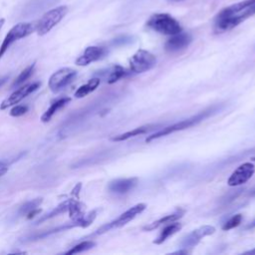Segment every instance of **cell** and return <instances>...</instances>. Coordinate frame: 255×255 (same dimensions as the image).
I'll use <instances>...</instances> for the list:
<instances>
[{"instance_id": "11", "label": "cell", "mask_w": 255, "mask_h": 255, "mask_svg": "<svg viewBox=\"0 0 255 255\" xmlns=\"http://www.w3.org/2000/svg\"><path fill=\"white\" fill-rule=\"evenodd\" d=\"M108 53V50L102 46H89L85 49L83 54L76 60L78 66H88L93 62L103 59Z\"/></svg>"}, {"instance_id": "29", "label": "cell", "mask_w": 255, "mask_h": 255, "mask_svg": "<svg viewBox=\"0 0 255 255\" xmlns=\"http://www.w3.org/2000/svg\"><path fill=\"white\" fill-rule=\"evenodd\" d=\"M40 212H41V209H40V208H37V209H35V210L31 211L29 214H27V215H26V217H27L28 219H31L32 217H34L36 214H38V213H40Z\"/></svg>"}, {"instance_id": "4", "label": "cell", "mask_w": 255, "mask_h": 255, "mask_svg": "<svg viewBox=\"0 0 255 255\" xmlns=\"http://www.w3.org/2000/svg\"><path fill=\"white\" fill-rule=\"evenodd\" d=\"M36 31V24L30 22H21L14 25L6 34L1 46H0V59L9 49V47L16 41L23 39Z\"/></svg>"}, {"instance_id": "9", "label": "cell", "mask_w": 255, "mask_h": 255, "mask_svg": "<svg viewBox=\"0 0 255 255\" xmlns=\"http://www.w3.org/2000/svg\"><path fill=\"white\" fill-rule=\"evenodd\" d=\"M41 83L34 82L27 85H24L17 89L15 92H13L9 97H7L5 100L2 101L0 104V110H6L12 106H15L19 102H21L23 99H25L30 94L34 93L36 90L40 88Z\"/></svg>"}, {"instance_id": "17", "label": "cell", "mask_w": 255, "mask_h": 255, "mask_svg": "<svg viewBox=\"0 0 255 255\" xmlns=\"http://www.w3.org/2000/svg\"><path fill=\"white\" fill-rule=\"evenodd\" d=\"M71 102V98L70 97H62L58 100H56L55 102H53L51 104V106L46 110V112L42 115L41 117V121L43 123H48L51 121V119L53 118V116L62 108H64L65 106H67L69 103Z\"/></svg>"}, {"instance_id": "16", "label": "cell", "mask_w": 255, "mask_h": 255, "mask_svg": "<svg viewBox=\"0 0 255 255\" xmlns=\"http://www.w3.org/2000/svg\"><path fill=\"white\" fill-rule=\"evenodd\" d=\"M86 205L78 200V197L76 198H69L68 199V213L69 217L72 219V221H78L80 220L86 213Z\"/></svg>"}, {"instance_id": "24", "label": "cell", "mask_w": 255, "mask_h": 255, "mask_svg": "<svg viewBox=\"0 0 255 255\" xmlns=\"http://www.w3.org/2000/svg\"><path fill=\"white\" fill-rule=\"evenodd\" d=\"M34 69H35V63L29 65L28 67H26L20 74L19 76L16 78V80L13 82L12 84V88H18L20 87L21 85H23L33 74L34 72Z\"/></svg>"}, {"instance_id": "15", "label": "cell", "mask_w": 255, "mask_h": 255, "mask_svg": "<svg viewBox=\"0 0 255 255\" xmlns=\"http://www.w3.org/2000/svg\"><path fill=\"white\" fill-rule=\"evenodd\" d=\"M255 4V0H244L238 3H234L228 7H225L224 9H222L215 17V19H220V18H226V17H230L234 14H237L245 9H247L248 7H250L251 5Z\"/></svg>"}, {"instance_id": "18", "label": "cell", "mask_w": 255, "mask_h": 255, "mask_svg": "<svg viewBox=\"0 0 255 255\" xmlns=\"http://www.w3.org/2000/svg\"><path fill=\"white\" fill-rule=\"evenodd\" d=\"M183 214H184V210H182V209H177L175 212H173V213H171V214H169V215H165V216H163V217H161V218H159V219L153 221L152 223H149L148 225L144 226V227H143V230H145V231H151V230H153V229L158 228V227L161 226V225H166V224H168V223L174 222V221H176L177 219L181 218Z\"/></svg>"}, {"instance_id": "26", "label": "cell", "mask_w": 255, "mask_h": 255, "mask_svg": "<svg viewBox=\"0 0 255 255\" xmlns=\"http://www.w3.org/2000/svg\"><path fill=\"white\" fill-rule=\"evenodd\" d=\"M96 246V243L92 240H86V241H82L79 244L73 246L70 250H68L66 252V254L71 255V254H78V253H82L85 251H88L90 249H92L93 247Z\"/></svg>"}, {"instance_id": "22", "label": "cell", "mask_w": 255, "mask_h": 255, "mask_svg": "<svg viewBox=\"0 0 255 255\" xmlns=\"http://www.w3.org/2000/svg\"><path fill=\"white\" fill-rule=\"evenodd\" d=\"M67 211H68V199L65 200V201H63V202H61L57 207H55L54 209H52L49 213L43 215V216H42L41 218H39L35 223H36V224H40V223H42V222H44V221H46V220H48V219H51V218L56 217V216H59L60 214L65 213V212H67Z\"/></svg>"}, {"instance_id": "1", "label": "cell", "mask_w": 255, "mask_h": 255, "mask_svg": "<svg viewBox=\"0 0 255 255\" xmlns=\"http://www.w3.org/2000/svg\"><path fill=\"white\" fill-rule=\"evenodd\" d=\"M147 27L163 35H175L182 32L178 21L167 13H155L146 22Z\"/></svg>"}, {"instance_id": "35", "label": "cell", "mask_w": 255, "mask_h": 255, "mask_svg": "<svg viewBox=\"0 0 255 255\" xmlns=\"http://www.w3.org/2000/svg\"><path fill=\"white\" fill-rule=\"evenodd\" d=\"M4 165H6L5 162H4V161H0V167H1V166H4Z\"/></svg>"}, {"instance_id": "5", "label": "cell", "mask_w": 255, "mask_h": 255, "mask_svg": "<svg viewBox=\"0 0 255 255\" xmlns=\"http://www.w3.org/2000/svg\"><path fill=\"white\" fill-rule=\"evenodd\" d=\"M145 207H146V205L144 203H137V204L133 205L132 207H130L129 209H128L127 211L122 213L115 220L101 226L99 229H97V231L94 234L95 235H100V234H104V233H106V232H108L112 229L123 227L124 225H126L127 223L131 221L136 215L140 214L145 209Z\"/></svg>"}, {"instance_id": "6", "label": "cell", "mask_w": 255, "mask_h": 255, "mask_svg": "<svg viewBox=\"0 0 255 255\" xmlns=\"http://www.w3.org/2000/svg\"><path fill=\"white\" fill-rule=\"evenodd\" d=\"M255 14V4L251 5L247 9L234 14L230 17L226 18H220V19H215V25H214V30L216 33H223L226 31H229L236 26H238L240 23L248 19L249 17L253 16Z\"/></svg>"}, {"instance_id": "21", "label": "cell", "mask_w": 255, "mask_h": 255, "mask_svg": "<svg viewBox=\"0 0 255 255\" xmlns=\"http://www.w3.org/2000/svg\"><path fill=\"white\" fill-rule=\"evenodd\" d=\"M101 83V80L99 78H93L91 80H89L88 83L82 85L81 87H79L74 96L77 98V99H81V98H84L86 96H88L89 94H91L92 92H94L100 85Z\"/></svg>"}, {"instance_id": "34", "label": "cell", "mask_w": 255, "mask_h": 255, "mask_svg": "<svg viewBox=\"0 0 255 255\" xmlns=\"http://www.w3.org/2000/svg\"><path fill=\"white\" fill-rule=\"evenodd\" d=\"M255 227V220L248 226V228H254Z\"/></svg>"}, {"instance_id": "25", "label": "cell", "mask_w": 255, "mask_h": 255, "mask_svg": "<svg viewBox=\"0 0 255 255\" xmlns=\"http://www.w3.org/2000/svg\"><path fill=\"white\" fill-rule=\"evenodd\" d=\"M43 202V198L41 197H38V198H35V199H32V200H29L27 202H25L19 209V214L20 215H27L29 214L31 211L37 209L40 207L41 203Z\"/></svg>"}, {"instance_id": "12", "label": "cell", "mask_w": 255, "mask_h": 255, "mask_svg": "<svg viewBox=\"0 0 255 255\" xmlns=\"http://www.w3.org/2000/svg\"><path fill=\"white\" fill-rule=\"evenodd\" d=\"M215 232V227L211 225H204L189 233L182 241V248L193 247L199 243V241L205 236H209Z\"/></svg>"}, {"instance_id": "28", "label": "cell", "mask_w": 255, "mask_h": 255, "mask_svg": "<svg viewBox=\"0 0 255 255\" xmlns=\"http://www.w3.org/2000/svg\"><path fill=\"white\" fill-rule=\"evenodd\" d=\"M27 112H28V107L26 105H15L10 111V116L17 118L25 115Z\"/></svg>"}, {"instance_id": "38", "label": "cell", "mask_w": 255, "mask_h": 255, "mask_svg": "<svg viewBox=\"0 0 255 255\" xmlns=\"http://www.w3.org/2000/svg\"><path fill=\"white\" fill-rule=\"evenodd\" d=\"M251 159H252V160H254V161H255V157H252V158H251Z\"/></svg>"}, {"instance_id": "20", "label": "cell", "mask_w": 255, "mask_h": 255, "mask_svg": "<svg viewBox=\"0 0 255 255\" xmlns=\"http://www.w3.org/2000/svg\"><path fill=\"white\" fill-rule=\"evenodd\" d=\"M181 228V224L178 222H171L166 224V226L160 231L159 235L157 236V238L153 241L154 244H162L167 238H169L170 236H172L173 234H175L177 231H179Z\"/></svg>"}, {"instance_id": "19", "label": "cell", "mask_w": 255, "mask_h": 255, "mask_svg": "<svg viewBox=\"0 0 255 255\" xmlns=\"http://www.w3.org/2000/svg\"><path fill=\"white\" fill-rule=\"evenodd\" d=\"M154 128H156V125L141 126V127L135 128H133L131 130H128L127 132L115 135L111 139L113 141H124V140H127V139L130 138V137H133V136H136V135H139V134H142V133H146V132H148L149 130H151Z\"/></svg>"}, {"instance_id": "10", "label": "cell", "mask_w": 255, "mask_h": 255, "mask_svg": "<svg viewBox=\"0 0 255 255\" xmlns=\"http://www.w3.org/2000/svg\"><path fill=\"white\" fill-rule=\"evenodd\" d=\"M255 166L251 162H244L240 164L230 175L227 180L229 186H238L247 182L254 174Z\"/></svg>"}, {"instance_id": "8", "label": "cell", "mask_w": 255, "mask_h": 255, "mask_svg": "<svg viewBox=\"0 0 255 255\" xmlns=\"http://www.w3.org/2000/svg\"><path fill=\"white\" fill-rule=\"evenodd\" d=\"M77 76V71L72 68H61L53 73L49 79L48 86L53 93H58L66 88L70 83L74 81Z\"/></svg>"}, {"instance_id": "30", "label": "cell", "mask_w": 255, "mask_h": 255, "mask_svg": "<svg viewBox=\"0 0 255 255\" xmlns=\"http://www.w3.org/2000/svg\"><path fill=\"white\" fill-rule=\"evenodd\" d=\"M7 170H8V167H7L6 165L1 166V167H0V177H1L2 175H4V174L7 172Z\"/></svg>"}, {"instance_id": "7", "label": "cell", "mask_w": 255, "mask_h": 255, "mask_svg": "<svg viewBox=\"0 0 255 255\" xmlns=\"http://www.w3.org/2000/svg\"><path fill=\"white\" fill-rule=\"evenodd\" d=\"M156 64V58L150 52L139 49L129 59L130 73L139 74L152 69Z\"/></svg>"}, {"instance_id": "27", "label": "cell", "mask_w": 255, "mask_h": 255, "mask_svg": "<svg viewBox=\"0 0 255 255\" xmlns=\"http://www.w3.org/2000/svg\"><path fill=\"white\" fill-rule=\"evenodd\" d=\"M242 221V215L241 214H235L233 215L232 217H230L222 226V229L227 231V230H230V229H233L235 227H237Z\"/></svg>"}, {"instance_id": "3", "label": "cell", "mask_w": 255, "mask_h": 255, "mask_svg": "<svg viewBox=\"0 0 255 255\" xmlns=\"http://www.w3.org/2000/svg\"><path fill=\"white\" fill-rule=\"evenodd\" d=\"M68 13V6L61 5L46 12L36 23V32L39 36H44L49 33Z\"/></svg>"}, {"instance_id": "37", "label": "cell", "mask_w": 255, "mask_h": 255, "mask_svg": "<svg viewBox=\"0 0 255 255\" xmlns=\"http://www.w3.org/2000/svg\"><path fill=\"white\" fill-rule=\"evenodd\" d=\"M252 195H255V188L252 190Z\"/></svg>"}, {"instance_id": "32", "label": "cell", "mask_w": 255, "mask_h": 255, "mask_svg": "<svg viewBox=\"0 0 255 255\" xmlns=\"http://www.w3.org/2000/svg\"><path fill=\"white\" fill-rule=\"evenodd\" d=\"M4 24H5V19L4 18H0V31H1V29H2Z\"/></svg>"}, {"instance_id": "33", "label": "cell", "mask_w": 255, "mask_h": 255, "mask_svg": "<svg viewBox=\"0 0 255 255\" xmlns=\"http://www.w3.org/2000/svg\"><path fill=\"white\" fill-rule=\"evenodd\" d=\"M245 254H252V255H255V248H254L253 250H250V251L245 252Z\"/></svg>"}, {"instance_id": "13", "label": "cell", "mask_w": 255, "mask_h": 255, "mask_svg": "<svg viewBox=\"0 0 255 255\" xmlns=\"http://www.w3.org/2000/svg\"><path fill=\"white\" fill-rule=\"evenodd\" d=\"M192 41V37L187 33H177L172 35L165 43V50L168 52H177L186 48Z\"/></svg>"}, {"instance_id": "36", "label": "cell", "mask_w": 255, "mask_h": 255, "mask_svg": "<svg viewBox=\"0 0 255 255\" xmlns=\"http://www.w3.org/2000/svg\"><path fill=\"white\" fill-rule=\"evenodd\" d=\"M169 2H179V1H182V0H168Z\"/></svg>"}, {"instance_id": "31", "label": "cell", "mask_w": 255, "mask_h": 255, "mask_svg": "<svg viewBox=\"0 0 255 255\" xmlns=\"http://www.w3.org/2000/svg\"><path fill=\"white\" fill-rule=\"evenodd\" d=\"M9 79V76H4V77H0V87L2 86V85H4L6 82H7V80Z\"/></svg>"}, {"instance_id": "23", "label": "cell", "mask_w": 255, "mask_h": 255, "mask_svg": "<svg viewBox=\"0 0 255 255\" xmlns=\"http://www.w3.org/2000/svg\"><path fill=\"white\" fill-rule=\"evenodd\" d=\"M130 74L129 70H127L126 68L122 67L121 65H115L110 73V76L108 78V83L109 84H114L118 82L119 80L126 78L128 75Z\"/></svg>"}, {"instance_id": "2", "label": "cell", "mask_w": 255, "mask_h": 255, "mask_svg": "<svg viewBox=\"0 0 255 255\" xmlns=\"http://www.w3.org/2000/svg\"><path fill=\"white\" fill-rule=\"evenodd\" d=\"M213 110L210 109V110H207V111H204V112H201L189 119H186V120H183V121H180L178 123H175L173 125H170L168 127H165L157 131H155L154 133L148 135L146 138H145V142H150L156 138H159V137H162V136H165L167 134H170L172 132H175V131H178V130H183L185 128H188L190 127H193L195 125H197L198 123H200L202 120H204L205 118H207L211 112Z\"/></svg>"}, {"instance_id": "14", "label": "cell", "mask_w": 255, "mask_h": 255, "mask_svg": "<svg viewBox=\"0 0 255 255\" xmlns=\"http://www.w3.org/2000/svg\"><path fill=\"white\" fill-rule=\"evenodd\" d=\"M137 183L136 177H129V178H119L115 179L110 182L109 189L114 193H127L131 190Z\"/></svg>"}]
</instances>
